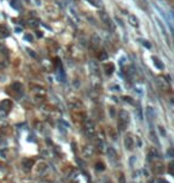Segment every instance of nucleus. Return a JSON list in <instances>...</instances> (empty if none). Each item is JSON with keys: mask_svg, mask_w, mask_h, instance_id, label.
Wrapping results in <instances>:
<instances>
[{"mask_svg": "<svg viewBox=\"0 0 174 183\" xmlns=\"http://www.w3.org/2000/svg\"><path fill=\"white\" fill-rule=\"evenodd\" d=\"M87 1H90V3L92 4V5H94V6H98V5H99L97 0H87Z\"/></svg>", "mask_w": 174, "mask_h": 183, "instance_id": "obj_6", "label": "nucleus"}, {"mask_svg": "<svg viewBox=\"0 0 174 183\" xmlns=\"http://www.w3.org/2000/svg\"><path fill=\"white\" fill-rule=\"evenodd\" d=\"M125 146L128 147V149H132V139L130 135H128V136H125Z\"/></svg>", "mask_w": 174, "mask_h": 183, "instance_id": "obj_4", "label": "nucleus"}, {"mask_svg": "<svg viewBox=\"0 0 174 183\" xmlns=\"http://www.w3.org/2000/svg\"><path fill=\"white\" fill-rule=\"evenodd\" d=\"M129 19H130V23H131L134 26H138V19H137L135 16H130Z\"/></svg>", "mask_w": 174, "mask_h": 183, "instance_id": "obj_5", "label": "nucleus"}, {"mask_svg": "<svg viewBox=\"0 0 174 183\" xmlns=\"http://www.w3.org/2000/svg\"><path fill=\"white\" fill-rule=\"evenodd\" d=\"M10 35V31L6 28V25L0 24V38H5Z\"/></svg>", "mask_w": 174, "mask_h": 183, "instance_id": "obj_1", "label": "nucleus"}, {"mask_svg": "<svg viewBox=\"0 0 174 183\" xmlns=\"http://www.w3.org/2000/svg\"><path fill=\"white\" fill-rule=\"evenodd\" d=\"M99 16L101 17V19L105 22V24H107L108 26H111V21H110V18H108V16L105 12H99Z\"/></svg>", "mask_w": 174, "mask_h": 183, "instance_id": "obj_2", "label": "nucleus"}, {"mask_svg": "<svg viewBox=\"0 0 174 183\" xmlns=\"http://www.w3.org/2000/svg\"><path fill=\"white\" fill-rule=\"evenodd\" d=\"M105 72H106V74H111L113 71H115V66H113V63H111V62H107V65H105Z\"/></svg>", "mask_w": 174, "mask_h": 183, "instance_id": "obj_3", "label": "nucleus"}]
</instances>
